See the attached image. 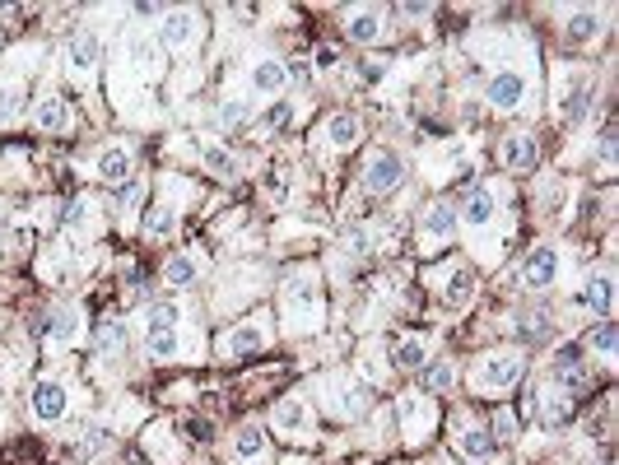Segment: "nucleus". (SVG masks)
<instances>
[{
    "label": "nucleus",
    "mask_w": 619,
    "mask_h": 465,
    "mask_svg": "<svg viewBox=\"0 0 619 465\" xmlns=\"http://www.w3.org/2000/svg\"><path fill=\"white\" fill-rule=\"evenodd\" d=\"M382 10H354L350 19H345V33H350L354 42H377L382 38Z\"/></svg>",
    "instance_id": "26"
},
{
    "label": "nucleus",
    "mask_w": 619,
    "mask_h": 465,
    "mask_svg": "<svg viewBox=\"0 0 619 465\" xmlns=\"http://www.w3.org/2000/svg\"><path fill=\"white\" fill-rule=\"evenodd\" d=\"M205 168H210V173H215V177H224V182H229V177L238 173V163H233V154H224V149H205Z\"/></svg>",
    "instance_id": "38"
},
{
    "label": "nucleus",
    "mask_w": 619,
    "mask_h": 465,
    "mask_svg": "<svg viewBox=\"0 0 619 465\" xmlns=\"http://www.w3.org/2000/svg\"><path fill=\"white\" fill-rule=\"evenodd\" d=\"M126 61H131L135 75H145V80H154L163 70V56H159V42L149 38V33H131L126 38Z\"/></svg>",
    "instance_id": "16"
},
{
    "label": "nucleus",
    "mask_w": 619,
    "mask_h": 465,
    "mask_svg": "<svg viewBox=\"0 0 619 465\" xmlns=\"http://www.w3.org/2000/svg\"><path fill=\"white\" fill-rule=\"evenodd\" d=\"M326 405H331V414L354 419V414H364L373 405V386L364 377H336V382H326Z\"/></svg>",
    "instance_id": "7"
},
{
    "label": "nucleus",
    "mask_w": 619,
    "mask_h": 465,
    "mask_svg": "<svg viewBox=\"0 0 619 465\" xmlns=\"http://www.w3.org/2000/svg\"><path fill=\"white\" fill-rule=\"evenodd\" d=\"M233 461L238 465H270V447L261 428H238L233 433Z\"/></svg>",
    "instance_id": "19"
},
{
    "label": "nucleus",
    "mask_w": 619,
    "mask_h": 465,
    "mask_svg": "<svg viewBox=\"0 0 619 465\" xmlns=\"http://www.w3.org/2000/svg\"><path fill=\"white\" fill-rule=\"evenodd\" d=\"M182 317H187V312H182L177 303H149L145 312H140V326H145L149 335H159V331H173Z\"/></svg>",
    "instance_id": "25"
},
{
    "label": "nucleus",
    "mask_w": 619,
    "mask_h": 465,
    "mask_svg": "<svg viewBox=\"0 0 619 465\" xmlns=\"http://www.w3.org/2000/svg\"><path fill=\"white\" fill-rule=\"evenodd\" d=\"M270 424H275V433H284V438H312V410L303 405V400H280L275 405V414H270Z\"/></svg>",
    "instance_id": "13"
},
{
    "label": "nucleus",
    "mask_w": 619,
    "mask_h": 465,
    "mask_svg": "<svg viewBox=\"0 0 619 465\" xmlns=\"http://www.w3.org/2000/svg\"><path fill=\"white\" fill-rule=\"evenodd\" d=\"M173 224H177V210H173V205H154V210H149V219H145V238L149 242L168 238V233H173Z\"/></svg>",
    "instance_id": "32"
},
{
    "label": "nucleus",
    "mask_w": 619,
    "mask_h": 465,
    "mask_svg": "<svg viewBox=\"0 0 619 465\" xmlns=\"http://www.w3.org/2000/svg\"><path fill=\"white\" fill-rule=\"evenodd\" d=\"M401 177H405V168H401V159H396L391 149H373V154L364 159V186L368 191H377V196H382V191H396Z\"/></svg>",
    "instance_id": "10"
},
{
    "label": "nucleus",
    "mask_w": 619,
    "mask_h": 465,
    "mask_svg": "<svg viewBox=\"0 0 619 465\" xmlns=\"http://www.w3.org/2000/svg\"><path fill=\"white\" fill-rule=\"evenodd\" d=\"M554 107H559V117H578L587 107V75L582 70H568V84L554 93Z\"/></svg>",
    "instance_id": "22"
},
{
    "label": "nucleus",
    "mask_w": 619,
    "mask_h": 465,
    "mask_svg": "<svg viewBox=\"0 0 619 465\" xmlns=\"http://www.w3.org/2000/svg\"><path fill=\"white\" fill-rule=\"evenodd\" d=\"M559 275H564V252L559 247H536V252L522 261V284L526 289H550V284H559Z\"/></svg>",
    "instance_id": "9"
},
{
    "label": "nucleus",
    "mask_w": 619,
    "mask_h": 465,
    "mask_svg": "<svg viewBox=\"0 0 619 465\" xmlns=\"http://www.w3.org/2000/svg\"><path fill=\"white\" fill-rule=\"evenodd\" d=\"M336 61H340V56H336V47H317V66H336Z\"/></svg>",
    "instance_id": "43"
},
{
    "label": "nucleus",
    "mask_w": 619,
    "mask_h": 465,
    "mask_svg": "<svg viewBox=\"0 0 619 465\" xmlns=\"http://www.w3.org/2000/svg\"><path fill=\"white\" fill-rule=\"evenodd\" d=\"M452 233H457V205H447V200L429 205V214H424V247H443V242H452Z\"/></svg>",
    "instance_id": "17"
},
{
    "label": "nucleus",
    "mask_w": 619,
    "mask_h": 465,
    "mask_svg": "<svg viewBox=\"0 0 619 465\" xmlns=\"http://www.w3.org/2000/svg\"><path fill=\"white\" fill-rule=\"evenodd\" d=\"M201 33H205V19L196 10H173L168 24H163V38L173 52H196L201 47Z\"/></svg>",
    "instance_id": "11"
},
{
    "label": "nucleus",
    "mask_w": 619,
    "mask_h": 465,
    "mask_svg": "<svg viewBox=\"0 0 619 465\" xmlns=\"http://www.w3.org/2000/svg\"><path fill=\"white\" fill-rule=\"evenodd\" d=\"M284 80H289V70H284L280 61H261V66L252 70V89L261 93V98H275V93L284 89Z\"/></svg>",
    "instance_id": "27"
},
{
    "label": "nucleus",
    "mask_w": 619,
    "mask_h": 465,
    "mask_svg": "<svg viewBox=\"0 0 619 465\" xmlns=\"http://www.w3.org/2000/svg\"><path fill=\"white\" fill-rule=\"evenodd\" d=\"M596 33H601V19H596L592 10H582L568 19V38L573 42H587V38H596Z\"/></svg>",
    "instance_id": "35"
},
{
    "label": "nucleus",
    "mask_w": 619,
    "mask_h": 465,
    "mask_svg": "<svg viewBox=\"0 0 619 465\" xmlns=\"http://www.w3.org/2000/svg\"><path fill=\"white\" fill-rule=\"evenodd\" d=\"M578 307H587V312H606V307H610V279L606 275L587 279V284H582V293H578Z\"/></svg>",
    "instance_id": "31"
},
{
    "label": "nucleus",
    "mask_w": 619,
    "mask_h": 465,
    "mask_svg": "<svg viewBox=\"0 0 619 465\" xmlns=\"http://www.w3.org/2000/svg\"><path fill=\"white\" fill-rule=\"evenodd\" d=\"M145 354L154 363L191 359V354H196V335H182L177 326H173V331H159V335H149V340H145Z\"/></svg>",
    "instance_id": "14"
},
{
    "label": "nucleus",
    "mask_w": 619,
    "mask_h": 465,
    "mask_svg": "<svg viewBox=\"0 0 619 465\" xmlns=\"http://www.w3.org/2000/svg\"><path fill=\"white\" fill-rule=\"evenodd\" d=\"M457 214L466 219V228H471L475 238H485V228L498 219V186H471L466 191V200L457 205Z\"/></svg>",
    "instance_id": "8"
},
{
    "label": "nucleus",
    "mask_w": 619,
    "mask_h": 465,
    "mask_svg": "<svg viewBox=\"0 0 619 465\" xmlns=\"http://www.w3.org/2000/svg\"><path fill=\"white\" fill-rule=\"evenodd\" d=\"M191 438H196V442H210V424H205V419H191Z\"/></svg>",
    "instance_id": "42"
},
{
    "label": "nucleus",
    "mask_w": 619,
    "mask_h": 465,
    "mask_svg": "<svg viewBox=\"0 0 619 465\" xmlns=\"http://www.w3.org/2000/svg\"><path fill=\"white\" fill-rule=\"evenodd\" d=\"M84 219H89V200H70V205H66V210H61V224H66V228H75V224H84Z\"/></svg>",
    "instance_id": "40"
},
{
    "label": "nucleus",
    "mask_w": 619,
    "mask_h": 465,
    "mask_svg": "<svg viewBox=\"0 0 619 465\" xmlns=\"http://www.w3.org/2000/svg\"><path fill=\"white\" fill-rule=\"evenodd\" d=\"M587 345H592V354H601V359H615V321H606V326H601V331H592V340H587Z\"/></svg>",
    "instance_id": "37"
},
{
    "label": "nucleus",
    "mask_w": 619,
    "mask_h": 465,
    "mask_svg": "<svg viewBox=\"0 0 619 465\" xmlns=\"http://www.w3.org/2000/svg\"><path fill=\"white\" fill-rule=\"evenodd\" d=\"M284 326L294 335H308L322 326V289H317V270L303 266L284 279Z\"/></svg>",
    "instance_id": "1"
},
{
    "label": "nucleus",
    "mask_w": 619,
    "mask_h": 465,
    "mask_svg": "<svg viewBox=\"0 0 619 465\" xmlns=\"http://www.w3.org/2000/svg\"><path fill=\"white\" fill-rule=\"evenodd\" d=\"M28 410H33V419H38V424H56V419H66V410H70V386L56 382V377H42V382H33V391H28Z\"/></svg>",
    "instance_id": "6"
},
{
    "label": "nucleus",
    "mask_w": 619,
    "mask_h": 465,
    "mask_svg": "<svg viewBox=\"0 0 619 465\" xmlns=\"http://www.w3.org/2000/svg\"><path fill=\"white\" fill-rule=\"evenodd\" d=\"M354 140H359V121H354L350 112H340V117L326 121V145L331 149H350Z\"/></svg>",
    "instance_id": "28"
},
{
    "label": "nucleus",
    "mask_w": 619,
    "mask_h": 465,
    "mask_svg": "<svg viewBox=\"0 0 619 465\" xmlns=\"http://www.w3.org/2000/svg\"><path fill=\"white\" fill-rule=\"evenodd\" d=\"M447 386H452V363L447 359L429 363V368H424V391H447Z\"/></svg>",
    "instance_id": "36"
},
{
    "label": "nucleus",
    "mask_w": 619,
    "mask_h": 465,
    "mask_svg": "<svg viewBox=\"0 0 619 465\" xmlns=\"http://www.w3.org/2000/svg\"><path fill=\"white\" fill-rule=\"evenodd\" d=\"M485 98L494 112H522L531 103V80H526L522 70H498V75H489Z\"/></svg>",
    "instance_id": "4"
},
{
    "label": "nucleus",
    "mask_w": 619,
    "mask_h": 465,
    "mask_svg": "<svg viewBox=\"0 0 619 465\" xmlns=\"http://www.w3.org/2000/svg\"><path fill=\"white\" fill-rule=\"evenodd\" d=\"M457 447H461V456H471V461H489V456H494V433H489L485 424H461Z\"/></svg>",
    "instance_id": "21"
},
{
    "label": "nucleus",
    "mask_w": 619,
    "mask_h": 465,
    "mask_svg": "<svg viewBox=\"0 0 619 465\" xmlns=\"http://www.w3.org/2000/svg\"><path fill=\"white\" fill-rule=\"evenodd\" d=\"M94 340H98V354H117V349H122V340H126V335H122V321L108 317L103 326H98Z\"/></svg>",
    "instance_id": "34"
},
{
    "label": "nucleus",
    "mask_w": 619,
    "mask_h": 465,
    "mask_svg": "<svg viewBox=\"0 0 619 465\" xmlns=\"http://www.w3.org/2000/svg\"><path fill=\"white\" fill-rule=\"evenodd\" d=\"M33 335L38 340H52V345H70L80 335V317L75 312H38L33 317Z\"/></svg>",
    "instance_id": "15"
},
{
    "label": "nucleus",
    "mask_w": 619,
    "mask_h": 465,
    "mask_svg": "<svg viewBox=\"0 0 619 465\" xmlns=\"http://www.w3.org/2000/svg\"><path fill=\"white\" fill-rule=\"evenodd\" d=\"M471 293H475V279L466 275V270H457V275H452V284L443 289V303L452 307V312H461V307L471 303Z\"/></svg>",
    "instance_id": "33"
},
{
    "label": "nucleus",
    "mask_w": 619,
    "mask_h": 465,
    "mask_svg": "<svg viewBox=\"0 0 619 465\" xmlns=\"http://www.w3.org/2000/svg\"><path fill=\"white\" fill-rule=\"evenodd\" d=\"M424 359H429V354H424V340H419V335H405V340H396V349H391V363L401 372L424 368Z\"/></svg>",
    "instance_id": "29"
},
{
    "label": "nucleus",
    "mask_w": 619,
    "mask_h": 465,
    "mask_svg": "<svg viewBox=\"0 0 619 465\" xmlns=\"http://www.w3.org/2000/svg\"><path fill=\"white\" fill-rule=\"evenodd\" d=\"M19 107H24V80L14 75V80L0 84V126H14Z\"/></svg>",
    "instance_id": "30"
},
{
    "label": "nucleus",
    "mask_w": 619,
    "mask_h": 465,
    "mask_svg": "<svg viewBox=\"0 0 619 465\" xmlns=\"http://www.w3.org/2000/svg\"><path fill=\"white\" fill-rule=\"evenodd\" d=\"M247 121V107L243 103H224L219 107V126H243Z\"/></svg>",
    "instance_id": "41"
},
{
    "label": "nucleus",
    "mask_w": 619,
    "mask_h": 465,
    "mask_svg": "<svg viewBox=\"0 0 619 465\" xmlns=\"http://www.w3.org/2000/svg\"><path fill=\"white\" fill-rule=\"evenodd\" d=\"M526 372V354L522 349H494V354H485V359L475 363V391L480 396H498V391H508L512 382H522Z\"/></svg>",
    "instance_id": "2"
},
{
    "label": "nucleus",
    "mask_w": 619,
    "mask_h": 465,
    "mask_svg": "<svg viewBox=\"0 0 619 465\" xmlns=\"http://www.w3.org/2000/svg\"><path fill=\"white\" fill-rule=\"evenodd\" d=\"M131 149L126 145H112V149H103V154H98V168L94 173L103 177V182H126V177H131Z\"/></svg>",
    "instance_id": "23"
},
{
    "label": "nucleus",
    "mask_w": 619,
    "mask_h": 465,
    "mask_svg": "<svg viewBox=\"0 0 619 465\" xmlns=\"http://www.w3.org/2000/svg\"><path fill=\"white\" fill-rule=\"evenodd\" d=\"M401 419H405V442L419 447V442L433 433V424H438V410H433V400H424V396H401Z\"/></svg>",
    "instance_id": "12"
},
{
    "label": "nucleus",
    "mask_w": 619,
    "mask_h": 465,
    "mask_svg": "<svg viewBox=\"0 0 619 465\" xmlns=\"http://www.w3.org/2000/svg\"><path fill=\"white\" fill-rule=\"evenodd\" d=\"M266 345H270V321H266V312H256V317H247L243 326H233V331L219 335V359L224 363L252 359V354H261Z\"/></svg>",
    "instance_id": "3"
},
{
    "label": "nucleus",
    "mask_w": 619,
    "mask_h": 465,
    "mask_svg": "<svg viewBox=\"0 0 619 465\" xmlns=\"http://www.w3.org/2000/svg\"><path fill=\"white\" fill-rule=\"evenodd\" d=\"M163 279H168V284H177V289L196 284V279H201V252H182V256H173V261L163 266Z\"/></svg>",
    "instance_id": "24"
},
{
    "label": "nucleus",
    "mask_w": 619,
    "mask_h": 465,
    "mask_svg": "<svg viewBox=\"0 0 619 465\" xmlns=\"http://www.w3.org/2000/svg\"><path fill=\"white\" fill-rule=\"evenodd\" d=\"M498 154H503V168H512V173H531V168H536V159H540V149H536V140H531V135H508Z\"/></svg>",
    "instance_id": "20"
},
{
    "label": "nucleus",
    "mask_w": 619,
    "mask_h": 465,
    "mask_svg": "<svg viewBox=\"0 0 619 465\" xmlns=\"http://www.w3.org/2000/svg\"><path fill=\"white\" fill-rule=\"evenodd\" d=\"M33 126L47 135H66L70 131V107L66 98H56V93H47V98H38V107H33Z\"/></svg>",
    "instance_id": "18"
},
{
    "label": "nucleus",
    "mask_w": 619,
    "mask_h": 465,
    "mask_svg": "<svg viewBox=\"0 0 619 465\" xmlns=\"http://www.w3.org/2000/svg\"><path fill=\"white\" fill-rule=\"evenodd\" d=\"M98 61H103V38H98L94 28H84V33H75V38L66 42V70H70V80H75V84H84V89H89Z\"/></svg>",
    "instance_id": "5"
},
{
    "label": "nucleus",
    "mask_w": 619,
    "mask_h": 465,
    "mask_svg": "<svg viewBox=\"0 0 619 465\" xmlns=\"http://www.w3.org/2000/svg\"><path fill=\"white\" fill-rule=\"evenodd\" d=\"M140 196H145V186L135 182V186H126L122 196H117V214H122V219H131L135 214V205H140Z\"/></svg>",
    "instance_id": "39"
}]
</instances>
